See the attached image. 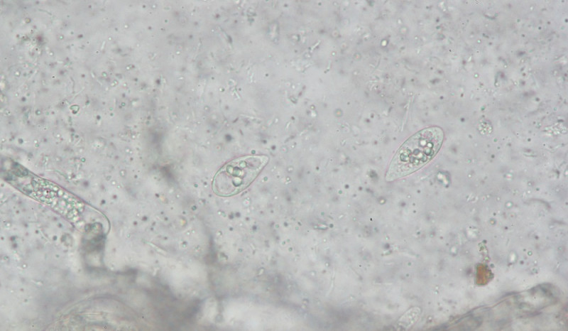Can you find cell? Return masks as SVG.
I'll return each mask as SVG.
<instances>
[{
	"instance_id": "1",
	"label": "cell",
	"mask_w": 568,
	"mask_h": 331,
	"mask_svg": "<svg viewBox=\"0 0 568 331\" xmlns=\"http://www.w3.org/2000/svg\"><path fill=\"white\" fill-rule=\"evenodd\" d=\"M443 139V131L437 126L424 129L410 137L393 156L386 180H396L422 168L437 154Z\"/></svg>"
},
{
	"instance_id": "2",
	"label": "cell",
	"mask_w": 568,
	"mask_h": 331,
	"mask_svg": "<svg viewBox=\"0 0 568 331\" xmlns=\"http://www.w3.org/2000/svg\"><path fill=\"white\" fill-rule=\"evenodd\" d=\"M268 161L263 155H248L231 161L215 174L213 192L222 197L241 192L257 178Z\"/></svg>"
}]
</instances>
